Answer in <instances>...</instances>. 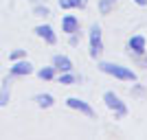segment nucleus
Wrapping results in <instances>:
<instances>
[{"mask_svg":"<svg viewBox=\"0 0 147 140\" xmlns=\"http://www.w3.org/2000/svg\"><path fill=\"white\" fill-rule=\"evenodd\" d=\"M53 68L57 72H70L73 70V61L68 59L66 55H55L53 57Z\"/></svg>","mask_w":147,"mask_h":140,"instance_id":"6e6552de","label":"nucleus"},{"mask_svg":"<svg viewBox=\"0 0 147 140\" xmlns=\"http://www.w3.org/2000/svg\"><path fill=\"white\" fill-rule=\"evenodd\" d=\"M57 81H59L61 85H70V83H75V81H77V77H75V74H70V72H61Z\"/></svg>","mask_w":147,"mask_h":140,"instance_id":"4468645a","label":"nucleus"},{"mask_svg":"<svg viewBox=\"0 0 147 140\" xmlns=\"http://www.w3.org/2000/svg\"><path fill=\"white\" fill-rule=\"evenodd\" d=\"M33 13L35 15H40V18H46V15H51V11H49V7H42L40 2L35 5V9H33Z\"/></svg>","mask_w":147,"mask_h":140,"instance_id":"dca6fc26","label":"nucleus"},{"mask_svg":"<svg viewBox=\"0 0 147 140\" xmlns=\"http://www.w3.org/2000/svg\"><path fill=\"white\" fill-rule=\"evenodd\" d=\"M31 72H33V64L26 61L24 57H22V59H16L13 66H11V70H9L11 77H24V74H31Z\"/></svg>","mask_w":147,"mask_h":140,"instance_id":"39448f33","label":"nucleus"},{"mask_svg":"<svg viewBox=\"0 0 147 140\" xmlns=\"http://www.w3.org/2000/svg\"><path fill=\"white\" fill-rule=\"evenodd\" d=\"M33 101H35L40 107H44V110H49V107H53V105H55L53 94H35V96H33Z\"/></svg>","mask_w":147,"mask_h":140,"instance_id":"9d476101","label":"nucleus"},{"mask_svg":"<svg viewBox=\"0 0 147 140\" xmlns=\"http://www.w3.org/2000/svg\"><path fill=\"white\" fill-rule=\"evenodd\" d=\"M103 53V40H101V26L92 24L90 26V57L97 59Z\"/></svg>","mask_w":147,"mask_h":140,"instance_id":"7ed1b4c3","label":"nucleus"},{"mask_svg":"<svg viewBox=\"0 0 147 140\" xmlns=\"http://www.w3.org/2000/svg\"><path fill=\"white\" fill-rule=\"evenodd\" d=\"M103 103L108 105L114 114H117V118H123V116L127 114V105L123 103V101L114 94V92H105V94H103Z\"/></svg>","mask_w":147,"mask_h":140,"instance_id":"f03ea898","label":"nucleus"},{"mask_svg":"<svg viewBox=\"0 0 147 140\" xmlns=\"http://www.w3.org/2000/svg\"><path fill=\"white\" fill-rule=\"evenodd\" d=\"M61 31L68 33V35H75V33L79 31V20L75 18V15H64V20H61Z\"/></svg>","mask_w":147,"mask_h":140,"instance_id":"1a4fd4ad","label":"nucleus"},{"mask_svg":"<svg viewBox=\"0 0 147 140\" xmlns=\"http://www.w3.org/2000/svg\"><path fill=\"white\" fill-rule=\"evenodd\" d=\"M99 70L105 74H110L114 79H121V81H136V72L129 70V68L121 66V64H112V61H101L99 64Z\"/></svg>","mask_w":147,"mask_h":140,"instance_id":"f257e3e1","label":"nucleus"},{"mask_svg":"<svg viewBox=\"0 0 147 140\" xmlns=\"http://www.w3.org/2000/svg\"><path fill=\"white\" fill-rule=\"evenodd\" d=\"M127 48L129 53H134V55H143L145 53V37L143 35H134L127 40Z\"/></svg>","mask_w":147,"mask_h":140,"instance_id":"0eeeda50","label":"nucleus"},{"mask_svg":"<svg viewBox=\"0 0 147 140\" xmlns=\"http://www.w3.org/2000/svg\"><path fill=\"white\" fill-rule=\"evenodd\" d=\"M66 105L70 107V110H77V112H81V114H86L88 118H94V110H92L86 101H81V98H77V96H68Z\"/></svg>","mask_w":147,"mask_h":140,"instance_id":"20e7f679","label":"nucleus"},{"mask_svg":"<svg viewBox=\"0 0 147 140\" xmlns=\"http://www.w3.org/2000/svg\"><path fill=\"white\" fill-rule=\"evenodd\" d=\"M9 101H11V94H9V90H7V88H0V107L9 105Z\"/></svg>","mask_w":147,"mask_h":140,"instance_id":"2eb2a0df","label":"nucleus"},{"mask_svg":"<svg viewBox=\"0 0 147 140\" xmlns=\"http://www.w3.org/2000/svg\"><path fill=\"white\" fill-rule=\"evenodd\" d=\"M35 35H37V37H42L46 44H55V42H57V35L53 33V26H49V24H40V26H35Z\"/></svg>","mask_w":147,"mask_h":140,"instance_id":"423d86ee","label":"nucleus"},{"mask_svg":"<svg viewBox=\"0 0 147 140\" xmlns=\"http://www.w3.org/2000/svg\"><path fill=\"white\" fill-rule=\"evenodd\" d=\"M61 9H77V7H86V0H59Z\"/></svg>","mask_w":147,"mask_h":140,"instance_id":"9b49d317","label":"nucleus"},{"mask_svg":"<svg viewBox=\"0 0 147 140\" xmlns=\"http://www.w3.org/2000/svg\"><path fill=\"white\" fill-rule=\"evenodd\" d=\"M31 2H35V5H37V2H42V0H31Z\"/></svg>","mask_w":147,"mask_h":140,"instance_id":"6ab92c4d","label":"nucleus"},{"mask_svg":"<svg viewBox=\"0 0 147 140\" xmlns=\"http://www.w3.org/2000/svg\"><path fill=\"white\" fill-rule=\"evenodd\" d=\"M22 57H26V50H22V48H16V50H11V53H9V59H11V61L22 59Z\"/></svg>","mask_w":147,"mask_h":140,"instance_id":"f3484780","label":"nucleus"},{"mask_svg":"<svg viewBox=\"0 0 147 140\" xmlns=\"http://www.w3.org/2000/svg\"><path fill=\"white\" fill-rule=\"evenodd\" d=\"M114 2H117V0H99V11L103 13V15H108V13L112 11Z\"/></svg>","mask_w":147,"mask_h":140,"instance_id":"ddd939ff","label":"nucleus"},{"mask_svg":"<svg viewBox=\"0 0 147 140\" xmlns=\"http://www.w3.org/2000/svg\"><path fill=\"white\" fill-rule=\"evenodd\" d=\"M37 77H40L42 81H51L53 77H55V68L53 66L51 68H40V70H37Z\"/></svg>","mask_w":147,"mask_h":140,"instance_id":"f8f14e48","label":"nucleus"},{"mask_svg":"<svg viewBox=\"0 0 147 140\" xmlns=\"http://www.w3.org/2000/svg\"><path fill=\"white\" fill-rule=\"evenodd\" d=\"M134 2H136L138 7H145V5H147V0H134Z\"/></svg>","mask_w":147,"mask_h":140,"instance_id":"a211bd4d","label":"nucleus"}]
</instances>
